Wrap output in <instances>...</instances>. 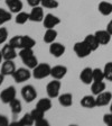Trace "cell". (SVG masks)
Returning <instances> with one entry per match:
<instances>
[{
    "instance_id": "cell-1",
    "label": "cell",
    "mask_w": 112,
    "mask_h": 126,
    "mask_svg": "<svg viewBox=\"0 0 112 126\" xmlns=\"http://www.w3.org/2000/svg\"><path fill=\"white\" fill-rule=\"evenodd\" d=\"M9 44L12 45L17 50H21V48H33L36 45V42L28 35H19V36H13L9 41Z\"/></svg>"
},
{
    "instance_id": "cell-2",
    "label": "cell",
    "mask_w": 112,
    "mask_h": 126,
    "mask_svg": "<svg viewBox=\"0 0 112 126\" xmlns=\"http://www.w3.org/2000/svg\"><path fill=\"white\" fill-rule=\"evenodd\" d=\"M18 55L20 56L23 63L28 69L33 70L34 68H36V66L38 65V60H37V58L35 56L33 48H21V50L19 51Z\"/></svg>"
},
{
    "instance_id": "cell-3",
    "label": "cell",
    "mask_w": 112,
    "mask_h": 126,
    "mask_svg": "<svg viewBox=\"0 0 112 126\" xmlns=\"http://www.w3.org/2000/svg\"><path fill=\"white\" fill-rule=\"evenodd\" d=\"M50 71H52V68L48 63H40L36 68L33 69L31 73H33V77L35 79L40 80V79H45L48 76H50Z\"/></svg>"
},
{
    "instance_id": "cell-4",
    "label": "cell",
    "mask_w": 112,
    "mask_h": 126,
    "mask_svg": "<svg viewBox=\"0 0 112 126\" xmlns=\"http://www.w3.org/2000/svg\"><path fill=\"white\" fill-rule=\"evenodd\" d=\"M31 76H33V73H31L28 69L19 68V69H16V71L12 74V78L17 83H21V82H25L27 80H29Z\"/></svg>"
},
{
    "instance_id": "cell-5",
    "label": "cell",
    "mask_w": 112,
    "mask_h": 126,
    "mask_svg": "<svg viewBox=\"0 0 112 126\" xmlns=\"http://www.w3.org/2000/svg\"><path fill=\"white\" fill-rule=\"evenodd\" d=\"M74 52H75V54L77 55L78 58L84 59L91 54L92 50L87 46V44L84 41H82V42H76L74 44Z\"/></svg>"
},
{
    "instance_id": "cell-6",
    "label": "cell",
    "mask_w": 112,
    "mask_h": 126,
    "mask_svg": "<svg viewBox=\"0 0 112 126\" xmlns=\"http://www.w3.org/2000/svg\"><path fill=\"white\" fill-rule=\"evenodd\" d=\"M21 97L26 102H33L37 97V91L31 84H27L21 89Z\"/></svg>"
},
{
    "instance_id": "cell-7",
    "label": "cell",
    "mask_w": 112,
    "mask_h": 126,
    "mask_svg": "<svg viewBox=\"0 0 112 126\" xmlns=\"http://www.w3.org/2000/svg\"><path fill=\"white\" fill-rule=\"evenodd\" d=\"M60 90H61V82L58 81L57 79H54V80L50 81L46 87L47 96H48L50 99L58 97V96H60Z\"/></svg>"
},
{
    "instance_id": "cell-8",
    "label": "cell",
    "mask_w": 112,
    "mask_h": 126,
    "mask_svg": "<svg viewBox=\"0 0 112 126\" xmlns=\"http://www.w3.org/2000/svg\"><path fill=\"white\" fill-rule=\"evenodd\" d=\"M15 98H16V89H15V87H12V86L6 88L0 94V99H1V101L3 104H10Z\"/></svg>"
},
{
    "instance_id": "cell-9",
    "label": "cell",
    "mask_w": 112,
    "mask_h": 126,
    "mask_svg": "<svg viewBox=\"0 0 112 126\" xmlns=\"http://www.w3.org/2000/svg\"><path fill=\"white\" fill-rule=\"evenodd\" d=\"M97 99V106L102 107V106H107L112 101V92L110 91H103L95 97Z\"/></svg>"
},
{
    "instance_id": "cell-10",
    "label": "cell",
    "mask_w": 112,
    "mask_h": 126,
    "mask_svg": "<svg viewBox=\"0 0 112 126\" xmlns=\"http://www.w3.org/2000/svg\"><path fill=\"white\" fill-rule=\"evenodd\" d=\"M29 20L35 21V23H40V21L44 20V11H43V8L36 6V7H33L30 14H29Z\"/></svg>"
},
{
    "instance_id": "cell-11",
    "label": "cell",
    "mask_w": 112,
    "mask_h": 126,
    "mask_svg": "<svg viewBox=\"0 0 112 126\" xmlns=\"http://www.w3.org/2000/svg\"><path fill=\"white\" fill-rule=\"evenodd\" d=\"M60 23H61V19L58 18L57 16H54L53 14H47V15L44 17V20H43L44 27L46 29L54 28V27L57 26Z\"/></svg>"
},
{
    "instance_id": "cell-12",
    "label": "cell",
    "mask_w": 112,
    "mask_h": 126,
    "mask_svg": "<svg viewBox=\"0 0 112 126\" xmlns=\"http://www.w3.org/2000/svg\"><path fill=\"white\" fill-rule=\"evenodd\" d=\"M50 53L54 58H61L64 53H65V46L61 43L53 42L50 45Z\"/></svg>"
},
{
    "instance_id": "cell-13",
    "label": "cell",
    "mask_w": 112,
    "mask_h": 126,
    "mask_svg": "<svg viewBox=\"0 0 112 126\" xmlns=\"http://www.w3.org/2000/svg\"><path fill=\"white\" fill-rule=\"evenodd\" d=\"M67 73V68L64 65H55L52 68V71H50V76L53 77V79H57V80H61Z\"/></svg>"
},
{
    "instance_id": "cell-14",
    "label": "cell",
    "mask_w": 112,
    "mask_h": 126,
    "mask_svg": "<svg viewBox=\"0 0 112 126\" xmlns=\"http://www.w3.org/2000/svg\"><path fill=\"white\" fill-rule=\"evenodd\" d=\"M80 79L84 84H91L93 82V69L91 68H84L81 71Z\"/></svg>"
},
{
    "instance_id": "cell-15",
    "label": "cell",
    "mask_w": 112,
    "mask_h": 126,
    "mask_svg": "<svg viewBox=\"0 0 112 126\" xmlns=\"http://www.w3.org/2000/svg\"><path fill=\"white\" fill-rule=\"evenodd\" d=\"M16 71V65L12 62V60H5V62L1 65V73L3 76H12Z\"/></svg>"
},
{
    "instance_id": "cell-16",
    "label": "cell",
    "mask_w": 112,
    "mask_h": 126,
    "mask_svg": "<svg viewBox=\"0 0 112 126\" xmlns=\"http://www.w3.org/2000/svg\"><path fill=\"white\" fill-rule=\"evenodd\" d=\"M6 5H7L8 9L10 10V13L18 14L23 10V2L21 0H6Z\"/></svg>"
},
{
    "instance_id": "cell-17",
    "label": "cell",
    "mask_w": 112,
    "mask_h": 126,
    "mask_svg": "<svg viewBox=\"0 0 112 126\" xmlns=\"http://www.w3.org/2000/svg\"><path fill=\"white\" fill-rule=\"evenodd\" d=\"M94 35H95V37L98 38L100 45H107V44H109L110 41H111V36H112V35L110 34L107 29H105V31H97Z\"/></svg>"
},
{
    "instance_id": "cell-18",
    "label": "cell",
    "mask_w": 112,
    "mask_h": 126,
    "mask_svg": "<svg viewBox=\"0 0 112 126\" xmlns=\"http://www.w3.org/2000/svg\"><path fill=\"white\" fill-rule=\"evenodd\" d=\"M17 48L12 46L10 44H7L2 47V55H3V60H13V59L17 56V52H16Z\"/></svg>"
},
{
    "instance_id": "cell-19",
    "label": "cell",
    "mask_w": 112,
    "mask_h": 126,
    "mask_svg": "<svg viewBox=\"0 0 112 126\" xmlns=\"http://www.w3.org/2000/svg\"><path fill=\"white\" fill-rule=\"evenodd\" d=\"M81 106L84 108H90V109L97 107V99L94 96H90V94L84 96L81 99Z\"/></svg>"
},
{
    "instance_id": "cell-20",
    "label": "cell",
    "mask_w": 112,
    "mask_h": 126,
    "mask_svg": "<svg viewBox=\"0 0 112 126\" xmlns=\"http://www.w3.org/2000/svg\"><path fill=\"white\" fill-rule=\"evenodd\" d=\"M84 42H85L86 44H87V46L92 50V52H93V51H97L98 48H99V46H100L99 41H98V38L95 37V35L94 34L87 35V36L84 38Z\"/></svg>"
},
{
    "instance_id": "cell-21",
    "label": "cell",
    "mask_w": 112,
    "mask_h": 126,
    "mask_svg": "<svg viewBox=\"0 0 112 126\" xmlns=\"http://www.w3.org/2000/svg\"><path fill=\"white\" fill-rule=\"evenodd\" d=\"M58 102L63 107H70L73 104V96H72V94H68V92L60 94L58 96Z\"/></svg>"
},
{
    "instance_id": "cell-22",
    "label": "cell",
    "mask_w": 112,
    "mask_h": 126,
    "mask_svg": "<svg viewBox=\"0 0 112 126\" xmlns=\"http://www.w3.org/2000/svg\"><path fill=\"white\" fill-rule=\"evenodd\" d=\"M100 14L103 16H109L112 14V3L108 2V1H101L98 6Z\"/></svg>"
},
{
    "instance_id": "cell-23",
    "label": "cell",
    "mask_w": 112,
    "mask_h": 126,
    "mask_svg": "<svg viewBox=\"0 0 112 126\" xmlns=\"http://www.w3.org/2000/svg\"><path fill=\"white\" fill-rule=\"evenodd\" d=\"M104 90H105V83L103 81H93L91 83V91L94 96H98Z\"/></svg>"
},
{
    "instance_id": "cell-24",
    "label": "cell",
    "mask_w": 112,
    "mask_h": 126,
    "mask_svg": "<svg viewBox=\"0 0 112 126\" xmlns=\"http://www.w3.org/2000/svg\"><path fill=\"white\" fill-rule=\"evenodd\" d=\"M36 107L38 109L43 110V111H48V110L52 108V101H50V98H42V99H39L38 102H37Z\"/></svg>"
},
{
    "instance_id": "cell-25",
    "label": "cell",
    "mask_w": 112,
    "mask_h": 126,
    "mask_svg": "<svg viewBox=\"0 0 112 126\" xmlns=\"http://www.w3.org/2000/svg\"><path fill=\"white\" fill-rule=\"evenodd\" d=\"M56 37H57V32L54 28H48L44 34V42L47 44H52L53 42H55Z\"/></svg>"
},
{
    "instance_id": "cell-26",
    "label": "cell",
    "mask_w": 112,
    "mask_h": 126,
    "mask_svg": "<svg viewBox=\"0 0 112 126\" xmlns=\"http://www.w3.org/2000/svg\"><path fill=\"white\" fill-rule=\"evenodd\" d=\"M10 105V108H11V111H12L13 115H18V114L21 113V109H23V107H21V102L20 100L18 99H13L12 101L9 104Z\"/></svg>"
},
{
    "instance_id": "cell-27",
    "label": "cell",
    "mask_w": 112,
    "mask_h": 126,
    "mask_svg": "<svg viewBox=\"0 0 112 126\" xmlns=\"http://www.w3.org/2000/svg\"><path fill=\"white\" fill-rule=\"evenodd\" d=\"M27 20H29V14L25 13V11H20L17 14L16 16V23L18 25H24L25 23H27Z\"/></svg>"
},
{
    "instance_id": "cell-28",
    "label": "cell",
    "mask_w": 112,
    "mask_h": 126,
    "mask_svg": "<svg viewBox=\"0 0 112 126\" xmlns=\"http://www.w3.org/2000/svg\"><path fill=\"white\" fill-rule=\"evenodd\" d=\"M34 123H35V121H34V118H33V116H31L30 113L25 114L24 117L18 122L19 125H25V126H30V125H33Z\"/></svg>"
},
{
    "instance_id": "cell-29",
    "label": "cell",
    "mask_w": 112,
    "mask_h": 126,
    "mask_svg": "<svg viewBox=\"0 0 112 126\" xmlns=\"http://www.w3.org/2000/svg\"><path fill=\"white\" fill-rule=\"evenodd\" d=\"M10 19H11V13L7 11L6 9L0 8V25H3Z\"/></svg>"
},
{
    "instance_id": "cell-30",
    "label": "cell",
    "mask_w": 112,
    "mask_h": 126,
    "mask_svg": "<svg viewBox=\"0 0 112 126\" xmlns=\"http://www.w3.org/2000/svg\"><path fill=\"white\" fill-rule=\"evenodd\" d=\"M42 7L44 8H48V9H56L60 6L57 0H42L40 2Z\"/></svg>"
},
{
    "instance_id": "cell-31",
    "label": "cell",
    "mask_w": 112,
    "mask_h": 126,
    "mask_svg": "<svg viewBox=\"0 0 112 126\" xmlns=\"http://www.w3.org/2000/svg\"><path fill=\"white\" fill-rule=\"evenodd\" d=\"M104 79V71L99 68L93 69V81H103Z\"/></svg>"
},
{
    "instance_id": "cell-32",
    "label": "cell",
    "mask_w": 112,
    "mask_h": 126,
    "mask_svg": "<svg viewBox=\"0 0 112 126\" xmlns=\"http://www.w3.org/2000/svg\"><path fill=\"white\" fill-rule=\"evenodd\" d=\"M104 77L108 81H112V62H108L104 65Z\"/></svg>"
},
{
    "instance_id": "cell-33",
    "label": "cell",
    "mask_w": 112,
    "mask_h": 126,
    "mask_svg": "<svg viewBox=\"0 0 112 126\" xmlns=\"http://www.w3.org/2000/svg\"><path fill=\"white\" fill-rule=\"evenodd\" d=\"M31 116H33V118H34V121H35V123L36 122H38V121H40L42 118H44V114H45V111H43V110H40V109H38V108H35L33 111H31Z\"/></svg>"
},
{
    "instance_id": "cell-34",
    "label": "cell",
    "mask_w": 112,
    "mask_h": 126,
    "mask_svg": "<svg viewBox=\"0 0 112 126\" xmlns=\"http://www.w3.org/2000/svg\"><path fill=\"white\" fill-rule=\"evenodd\" d=\"M8 38V31L5 27H0V44H3V43L7 41Z\"/></svg>"
},
{
    "instance_id": "cell-35",
    "label": "cell",
    "mask_w": 112,
    "mask_h": 126,
    "mask_svg": "<svg viewBox=\"0 0 112 126\" xmlns=\"http://www.w3.org/2000/svg\"><path fill=\"white\" fill-rule=\"evenodd\" d=\"M103 123L108 126H112V113L111 111L109 114H104V116H103Z\"/></svg>"
},
{
    "instance_id": "cell-36",
    "label": "cell",
    "mask_w": 112,
    "mask_h": 126,
    "mask_svg": "<svg viewBox=\"0 0 112 126\" xmlns=\"http://www.w3.org/2000/svg\"><path fill=\"white\" fill-rule=\"evenodd\" d=\"M9 124L8 118L5 115H0V126H7Z\"/></svg>"
},
{
    "instance_id": "cell-37",
    "label": "cell",
    "mask_w": 112,
    "mask_h": 126,
    "mask_svg": "<svg viewBox=\"0 0 112 126\" xmlns=\"http://www.w3.org/2000/svg\"><path fill=\"white\" fill-rule=\"evenodd\" d=\"M27 2L30 7H36V6H39L40 2H42V0H27Z\"/></svg>"
},
{
    "instance_id": "cell-38",
    "label": "cell",
    "mask_w": 112,
    "mask_h": 126,
    "mask_svg": "<svg viewBox=\"0 0 112 126\" xmlns=\"http://www.w3.org/2000/svg\"><path fill=\"white\" fill-rule=\"evenodd\" d=\"M36 125L37 126H48V122H47L45 118H42L40 121L36 122Z\"/></svg>"
},
{
    "instance_id": "cell-39",
    "label": "cell",
    "mask_w": 112,
    "mask_h": 126,
    "mask_svg": "<svg viewBox=\"0 0 112 126\" xmlns=\"http://www.w3.org/2000/svg\"><path fill=\"white\" fill-rule=\"evenodd\" d=\"M107 31L112 35V20H110L109 23H108V25H107Z\"/></svg>"
},
{
    "instance_id": "cell-40",
    "label": "cell",
    "mask_w": 112,
    "mask_h": 126,
    "mask_svg": "<svg viewBox=\"0 0 112 126\" xmlns=\"http://www.w3.org/2000/svg\"><path fill=\"white\" fill-rule=\"evenodd\" d=\"M3 78H5V76H3L2 73H0V86H1L3 82Z\"/></svg>"
},
{
    "instance_id": "cell-41",
    "label": "cell",
    "mask_w": 112,
    "mask_h": 126,
    "mask_svg": "<svg viewBox=\"0 0 112 126\" xmlns=\"http://www.w3.org/2000/svg\"><path fill=\"white\" fill-rule=\"evenodd\" d=\"M2 60H3V55H2V52L0 51V63H2Z\"/></svg>"
},
{
    "instance_id": "cell-42",
    "label": "cell",
    "mask_w": 112,
    "mask_h": 126,
    "mask_svg": "<svg viewBox=\"0 0 112 126\" xmlns=\"http://www.w3.org/2000/svg\"><path fill=\"white\" fill-rule=\"evenodd\" d=\"M110 111L112 113V101H111V105H110Z\"/></svg>"
}]
</instances>
